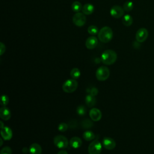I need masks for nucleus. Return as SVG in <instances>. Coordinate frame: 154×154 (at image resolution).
Segmentation results:
<instances>
[{
    "label": "nucleus",
    "instance_id": "31",
    "mask_svg": "<svg viewBox=\"0 0 154 154\" xmlns=\"http://www.w3.org/2000/svg\"><path fill=\"white\" fill-rule=\"evenodd\" d=\"M12 150L11 148L8 146H5L3 147L0 152V154H11Z\"/></svg>",
    "mask_w": 154,
    "mask_h": 154
},
{
    "label": "nucleus",
    "instance_id": "23",
    "mask_svg": "<svg viewBox=\"0 0 154 154\" xmlns=\"http://www.w3.org/2000/svg\"><path fill=\"white\" fill-rule=\"evenodd\" d=\"M70 75V76L73 79H77L79 78V76L81 75V72L78 68L75 67L71 70Z\"/></svg>",
    "mask_w": 154,
    "mask_h": 154
},
{
    "label": "nucleus",
    "instance_id": "15",
    "mask_svg": "<svg viewBox=\"0 0 154 154\" xmlns=\"http://www.w3.org/2000/svg\"><path fill=\"white\" fill-rule=\"evenodd\" d=\"M42 151V147L37 143H33L29 147V152L30 154H41Z\"/></svg>",
    "mask_w": 154,
    "mask_h": 154
},
{
    "label": "nucleus",
    "instance_id": "6",
    "mask_svg": "<svg viewBox=\"0 0 154 154\" xmlns=\"http://www.w3.org/2000/svg\"><path fill=\"white\" fill-rule=\"evenodd\" d=\"M54 143L59 149H65L67 147L69 141L66 137L59 135L54 137Z\"/></svg>",
    "mask_w": 154,
    "mask_h": 154
},
{
    "label": "nucleus",
    "instance_id": "26",
    "mask_svg": "<svg viewBox=\"0 0 154 154\" xmlns=\"http://www.w3.org/2000/svg\"><path fill=\"white\" fill-rule=\"evenodd\" d=\"M76 112L80 116H84L87 112V109L84 105H79L76 108Z\"/></svg>",
    "mask_w": 154,
    "mask_h": 154
},
{
    "label": "nucleus",
    "instance_id": "14",
    "mask_svg": "<svg viewBox=\"0 0 154 154\" xmlns=\"http://www.w3.org/2000/svg\"><path fill=\"white\" fill-rule=\"evenodd\" d=\"M0 117L4 120H8L11 117L10 110L5 106L0 108Z\"/></svg>",
    "mask_w": 154,
    "mask_h": 154
},
{
    "label": "nucleus",
    "instance_id": "7",
    "mask_svg": "<svg viewBox=\"0 0 154 154\" xmlns=\"http://www.w3.org/2000/svg\"><path fill=\"white\" fill-rule=\"evenodd\" d=\"M73 23L77 26H84L86 23V17L83 13H76L72 17Z\"/></svg>",
    "mask_w": 154,
    "mask_h": 154
},
{
    "label": "nucleus",
    "instance_id": "13",
    "mask_svg": "<svg viewBox=\"0 0 154 154\" xmlns=\"http://www.w3.org/2000/svg\"><path fill=\"white\" fill-rule=\"evenodd\" d=\"M1 137L5 140H10L11 139L13 133L11 129L8 126H4L1 130Z\"/></svg>",
    "mask_w": 154,
    "mask_h": 154
},
{
    "label": "nucleus",
    "instance_id": "19",
    "mask_svg": "<svg viewBox=\"0 0 154 154\" xmlns=\"http://www.w3.org/2000/svg\"><path fill=\"white\" fill-rule=\"evenodd\" d=\"M122 21V23L125 26H129L133 23V18L131 15L126 14L123 16Z\"/></svg>",
    "mask_w": 154,
    "mask_h": 154
},
{
    "label": "nucleus",
    "instance_id": "24",
    "mask_svg": "<svg viewBox=\"0 0 154 154\" xmlns=\"http://www.w3.org/2000/svg\"><path fill=\"white\" fill-rule=\"evenodd\" d=\"M123 8L125 11H127V12L131 11L134 8V4L132 1H126L124 3Z\"/></svg>",
    "mask_w": 154,
    "mask_h": 154
},
{
    "label": "nucleus",
    "instance_id": "9",
    "mask_svg": "<svg viewBox=\"0 0 154 154\" xmlns=\"http://www.w3.org/2000/svg\"><path fill=\"white\" fill-rule=\"evenodd\" d=\"M149 32L147 29L145 28H139L135 34V39L139 43H143L148 37Z\"/></svg>",
    "mask_w": 154,
    "mask_h": 154
},
{
    "label": "nucleus",
    "instance_id": "35",
    "mask_svg": "<svg viewBox=\"0 0 154 154\" xmlns=\"http://www.w3.org/2000/svg\"><path fill=\"white\" fill-rule=\"evenodd\" d=\"M0 123H1V129H2V128H3L4 126V124H3V122H0Z\"/></svg>",
    "mask_w": 154,
    "mask_h": 154
},
{
    "label": "nucleus",
    "instance_id": "29",
    "mask_svg": "<svg viewBox=\"0 0 154 154\" xmlns=\"http://www.w3.org/2000/svg\"><path fill=\"white\" fill-rule=\"evenodd\" d=\"M68 126L71 129H75L78 127V121L75 119H72L69 122Z\"/></svg>",
    "mask_w": 154,
    "mask_h": 154
},
{
    "label": "nucleus",
    "instance_id": "30",
    "mask_svg": "<svg viewBox=\"0 0 154 154\" xmlns=\"http://www.w3.org/2000/svg\"><path fill=\"white\" fill-rule=\"evenodd\" d=\"M87 92L90 94H91V95H92L93 96H96L98 94L99 91H98V90H97V88L93 87H91L90 88H88L87 89Z\"/></svg>",
    "mask_w": 154,
    "mask_h": 154
},
{
    "label": "nucleus",
    "instance_id": "12",
    "mask_svg": "<svg viewBox=\"0 0 154 154\" xmlns=\"http://www.w3.org/2000/svg\"><path fill=\"white\" fill-rule=\"evenodd\" d=\"M98 44V40L94 36L89 37L85 41V47L88 49H94Z\"/></svg>",
    "mask_w": 154,
    "mask_h": 154
},
{
    "label": "nucleus",
    "instance_id": "1",
    "mask_svg": "<svg viewBox=\"0 0 154 154\" xmlns=\"http://www.w3.org/2000/svg\"><path fill=\"white\" fill-rule=\"evenodd\" d=\"M117 58V53L111 49H107L103 52L100 59L103 64L105 65H111L114 64Z\"/></svg>",
    "mask_w": 154,
    "mask_h": 154
},
{
    "label": "nucleus",
    "instance_id": "33",
    "mask_svg": "<svg viewBox=\"0 0 154 154\" xmlns=\"http://www.w3.org/2000/svg\"><path fill=\"white\" fill-rule=\"evenodd\" d=\"M22 152L23 153H27L29 152V149L26 147H24L23 149H22Z\"/></svg>",
    "mask_w": 154,
    "mask_h": 154
},
{
    "label": "nucleus",
    "instance_id": "11",
    "mask_svg": "<svg viewBox=\"0 0 154 154\" xmlns=\"http://www.w3.org/2000/svg\"><path fill=\"white\" fill-rule=\"evenodd\" d=\"M89 116L93 121L97 122L100 120L102 118V112L99 109L93 108L90 109Z\"/></svg>",
    "mask_w": 154,
    "mask_h": 154
},
{
    "label": "nucleus",
    "instance_id": "21",
    "mask_svg": "<svg viewBox=\"0 0 154 154\" xmlns=\"http://www.w3.org/2000/svg\"><path fill=\"white\" fill-rule=\"evenodd\" d=\"M71 8H72V10L73 11L78 13L81 10H82V4H81V2H79V1H75L72 4Z\"/></svg>",
    "mask_w": 154,
    "mask_h": 154
},
{
    "label": "nucleus",
    "instance_id": "2",
    "mask_svg": "<svg viewBox=\"0 0 154 154\" xmlns=\"http://www.w3.org/2000/svg\"><path fill=\"white\" fill-rule=\"evenodd\" d=\"M99 40L103 43H106L110 42L113 37V32L112 29L109 26H104L102 28L97 34Z\"/></svg>",
    "mask_w": 154,
    "mask_h": 154
},
{
    "label": "nucleus",
    "instance_id": "16",
    "mask_svg": "<svg viewBox=\"0 0 154 154\" xmlns=\"http://www.w3.org/2000/svg\"><path fill=\"white\" fill-rule=\"evenodd\" d=\"M94 10V7L91 4H85L82 6V12L85 15H90L91 14Z\"/></svg>",
    "mask_w": 154,
    "mask_h": 154
},
{
    "label": "nucleus",
    "instance_id": "36",
    "mask_svg": "<svg viewBox=\"0 0 154 154\" xmlns=\"http://www.w3.org/2000/svg\"><path fill=\"white\" fill-rule=\"evenodd\" d=\"M2 138H1V139H0V141H1V144H0V146H2V143H3V141H2Z\"/></svg>",
    "mask_w": 154,
    "mask_h": 154
},
{
    "label": "nucleus",
    "instance_id": "25",
    "mask_svg": "<svg viewBox=\"0 0 154 154\" xmlns=\"http://www.w3.org/2000/svg\"><path fill=\"white\" fill-rule=\"evenodd\" d=\"M87 31L88 32L92 35H95L96 34H98L99 31H98V28L95 26V25H90L87 28Z\"/></svg>",
    "mask_w": 154,
    "mask_h": 154
},
{
    "label": "nucleus",
    "instance_id": "22",
    "mask_svg": "<svg viewBox=\"0 0 154 154\" xmlns=\"http://www.w3.org/2000/svg\"><path fill=\"white\" fill-rule=\"evenodd\" d=\"M81 125L83 129H89L93 126V123L91 120H90V119H84L81 122Z\"/></svg>",
    "mask_w": 154,
    "mask_h": 154
},
{
    "label": "nucleus",
    "instance_id": "17",
    "mask_svg": "<svg viewBox=\"0 0 154 154\" xmlns=\"http://www.w3.org/2000/svg\"><path fill=\"white\" fill-rule=\"evenodd\" d=\"M70 145L74 149L79 148L82 145V141L80 138L78 137H73L70 140Z\"/></svg>",
    "mask_w": 154,
    "mask_h": 154
},
{
    "label": "nucleus",
    "instance_id": "4",
    "mask_svg": "<svg viewBox=\"0 0 154 154\" xmlns=\"http://www.w3.org/2000/svg\"><path fill=\"white\" fill-rule=\"evenodd\" d=\"M109 70L107 67L100 66L96 70V77L97 80L100 81H104L109 78Z\"/></svg>",
    "mask_w": 154,
    "mask_h": 154
},
{
    "label": "nucleus",
    "instance_id": "32",
    "mask_svg": "<svg viewBox=\"0 0 154 154\" xmlns=\"http://www.w3.org/2000/svg\"><path fill=\"white\" fill-rule=\"evenodd\" d=\"M5 51V46L2 42H1L0 43V55H3Z\"/></svg>",
    "mask_w": 154,
    "mask_h": 154
},
{
    "label": "nucleus",
    "instance_id": "28",
    "mask_svg": "<svg viewBox=\"0 0 154 154\" xmlns=\"http://www.w3.org/2000/svg\"><path fill=\"white\" fill-rule=\"evenodd\" d=\"M8 102H9V99H8V97L7 95L3 94V95L1 96V105L2 106H6V105L8 104Z\"/></svg>",
    "mask_w": 154,
    "mask_h": 154
},
{
    "label": "nucleus",
    "instance_id": "20",
    "mask_svg": "<svg viewBox=\"0 0 154 154\" xmlns=\"http://www.w3.org/2000/svg\"><path fill=\"white\" fill-rule=\"evenodd\" d=\"M83 138L88 141L93 140L95 138V135L92 131H86L83 133Z\"/></svg>",
    "mask_w": 154,
    "mask_h": 154
},
{
    "label": "nucleus",
    "instance_id": "27",
    "mask_svg": "<svg viewBox=\"0 0 154 154\" xmlns=\"http://www.w3.org/2000/svg\"><path fill=\"white\" fill-rule=\"evenodd\" d=\"M68 128H69L68 124H67V123H66L64 122L60 123L58 125V129L59 130V131L63 132L66 131Z\"/></svg>",
    "mask_w": 154,
    "mask_h": 154
},
{
    "label": "nucleus",
    "instance_id": "5",
    "mask_svg": "<svg viewBox=\"0 0 154 154\" xmlns=\"http://www.w3.org/2000/svg\"><path fill=\"white\" fill-rule=\"evenodd\" d=\"M102 151V144L99 140H95L90 143L88 147L89 154H100Z\"/></svg>",
    "mask_w": 154,
    "mask_h": 154
},
{
    "label": "nucleus",
    "instance_id": "8",
    "mask_svg": "<svg viewBox=\"0 0 154 154\" xmlns=\"http://www.w3.org/2000/svg\"><path fill=\"white\" fill-rule=\"evenodd\" d=\"M125 10L123 7L120 5H115L112 6L110 9V14L114 18L119 19L124 16Z\"/></svg>",
    "mask_w": 154,
    "mask_h": 154
},
{
    "label": "nucleus",
    "instance_id": "18",
    "mask_svg": "<svg viewBox=\"0 0 154 154\" xmlns=\"http://www.w3.org/2000/svg\"><path fill=\"white\" fill-rule=\"evenodd\" d=\"M85 102L88 107L91 108L95 105L96 102V99L94 96L88 94L85 96Z\"/></svg>",
    "mask_w": 154,
    "mask_h": 154
},
{
    "label": "nucleus",
    "instance_id": "3",
    "mask_svg": "<svg viewBox=\"0 0 154 154\" xmlns=\"http://www.w3.org/2000/svg\"><path fill=\"white\" fill-rule=\"evenodd\" d=\"M78 87V82L75 79H69L66 80L62 85L63 91L67 93L74 92Z\"/></svg>",
    "mask_w": 154,
    "mask_h": 154
},
{
    "label": "nucleus",
    "instance_id": "10",
    "mask_svg": "<svg viewBox=\"0 0 154 154\" xmlns=\"http://www.w3.org/2000/svg\"><path fill=\"white\" fill-rule=\"evenodd\" d=\"M102 144L103 147L107 150H112L116 147V143L114 140L110 137H104L102 140Z\"/></svg>",
    "mask_w": 154,
    "mask_h": 154
},
{
    "label": "nucleus",
    "instance_id": "34",
    "mask_svg": "<svg viewBox=\"0 0 154 154\" xmlns=\"http://www.w3.org/2000/svg\"><path fill=\"white\" fill-rule=\"evenodd\" d=\"M57 154H68V153L66 150H60V152H58L57 153Z\"/></svg>",
    "mask_w": 154,
    "mask_h": 154
}]
</instances>
